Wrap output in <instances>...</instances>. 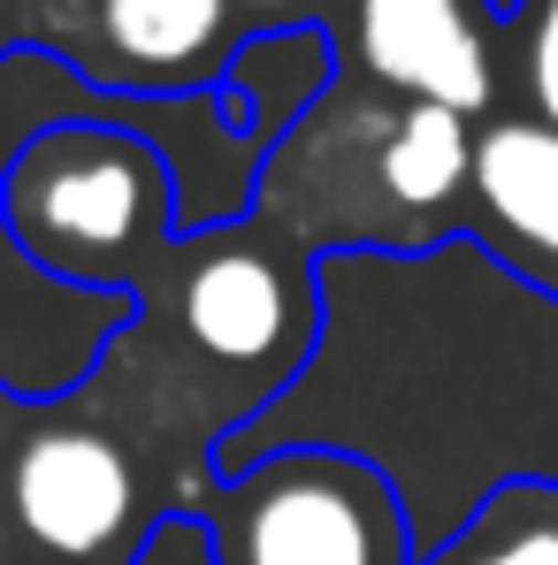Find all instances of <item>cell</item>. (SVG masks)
Masks as SVG:
<instances>
[{"label": "cell", "mask_w": 558, "mask_h": 565, "mask_svg": "<svg viewBox=\"0 0 558 565\" xmlns=\"http://www.w3.org/2000/svg\"><path fill=\"white\" fill-rule=\"evenodd\" d=\"M70 115H99V122H130L146 130L169 169H177V230H222V222H245L253 214V191L269 153L245 146L222 115L214 93H177V99H115L85 85L62 54H8L0 62V177L15 161V146L46 122H70ZM138 298L130 290H77V282L39 276L8 222H0V390L23 397V405H46V397H77L99 375V360L115 352L123 329H138Z\"/></svg>", "instance_id": "1"}, {"label": "cell", "mask_w": 558, "mask_h": 565, "mask_svg": "<svg viewBox=\"0 0 558 565\" xmlns=\"http://www.w3.org/2000/svg\"><path fill=\"white\" fill-rule=\"evenodd\" d=\"M0 222L39 276L130 298H146L185 245L169 153L146 130L99 115L46 122L15 146L0 177Z\"/></svg>", "instance_id": "2"}, {"label": "cell", "mask_w": 558, "mask_h": 565, "mask_svg": "<svg viewBox=\"0 0 558 565\" xmlns=\"http://www.w3.org/2000/svg\"><path fill=\"white\" fill-rule=\"evenodd\" d=\"M138 306H146L138 321H169L177 344L214 382H238L253 420L306 375L322 344V260L298 237H283L276 222L245 214V222L185 237Z\"/></svg>", "instance_id": "3"}, {"label": "cell", "mask_w": 558, "mask_h": 565, "mask_svg": "<svg viewBox=\"0 0 558 565\" xmlns=\"http://www.w3.org/2000/svg\"><path fill=\"white\" fill-rule=\"evenodd\" d=\"M222 565H421L398 481L345 444H283L214 473Z\"/></svg>", "instance_id": "4"}, {"label": "cell", "mask_w": 558, "mask_h": 565, "mask_svg": "<svg viewBox=\"0 0 558 565\" xmlns=\"http://www.w3.org/2000/svg\"><path fill=\"white\" fill-rule=\"evenodd\" d=\"M0 504L31 565H130L169 512L154 504L130 444L99 420H39L8 459Z\"/></svg>", "instance_id": "5"}, {"label": "cell", "mask_w": 558, "mask_h": 565, "mask_svg": "<svg viewBox=\"0 0 558 565\" xmlns=\"http://www.w3.org/2000/svg\"><path fill=\"white\" fill-rule=\"evenodd\" d=\"M238 39L230 0H77L70 70L115 99L214 93Z\"/></svg>", "instance_id": "6"}, {"label": "cell", "mask_w": 558, "mask_h": 565, "mask_svg": "<svg viewBox=\"0 0 558 565\" xmlns=\"http://www.w3.org/2000/svg\"><path fill=\"white\" fill-rule=\"evenodd\" d=\"M352 46L382 93L452 107V115H489L497 99V54L482 0H352Z\"/></svg>", "instance_id": "7"}, {"label": "cell", "mask_w": 558, "mask_h": 565, "mask_svg": "<svg viewBox=\"0 0 558 565\" xmlns=\"http://www.w3.org/2000/svg\"><path fill=\"white\" fill-rule=\"evenodd\" d=\"M474 245L505 268V276L536 282L558 298V130L536 115H497L489 130H474Z\"/></svg>", "instance_id": "8"}, {"label": "cell", "mask_w": 558, "mask_h": 565, "mask_svg": "<svg viewBox=\"0 0 558 565\" xmlns=\"http://www.w3.org/2000/svg\"><path fill=\"white\" fill-rule=\"evenodd\" d=\"M329 85H337V39L314 15H291V23H253L238 39L214 99H222V115H230V130L245 146L276 153Z\"/></svg>", "instance_id": "9"}, {"label": "cell", "mask_w": 558, "mask_h": 565, "mask_svg": "<svg viewBox=\"0 0 558 565\" xmlns=\"http://www.w3.org/2000/svg\"><path fill=\"white\" fill-rule=\"evenodd\" d=\"M375 184L398 214H460L474 184V122L452 107H421L406 99L398 115L375 122Z\"/></svg>", "instance_id": "10"}, {"label": "cell", "mask_w": 558, "mask_h": 565, "mask_svg": "<svg viewBox=\"0 0 558 565\" xmlns=\"http://www.w3.org/2000/svg\"><path fill=\"white\" fill-rule=\"evenodd\" d=\"M520 31V93H528V115L558 130V0H513L505 15Z\"/></svg>", "instance_id": "11"}, {"label": "cell", "mask_w": 558, "mask_h": 565, "mask_svg": "<svg viewBox=\"0 0 558 565\" xmlns=\"http://www.w3.org/2000/svg\"><path fill=\"white\" fill-rule=\"evenodd\" d=\"M70 15H77V0H0V62L8 54H62L70 62Z\"/></svg>", "instance_id": "12"}, {"label": "cell", "mask_w": 558, "mask_h": 565, "mask_svg": "<svg viewBox=\"0 0 558 565\" xmlns=\"http://www.w3.org/2000/svg\"><path fill=\"white\" fill-rule=\"evenodd\" d=\"M436 558L452 565H558V512H528L497 535V551H466V543H444ZM429 558V565H436Z\"/></svg>", "instance_id": "13"}, {"label": "cell", "mask_w": 558, "mask_h": 565, "mask_svg": "<svg viewBox=\"0 0 558 565\" xmlns=\"http://www.w3.org/2000/svg\"><path fill=\"white\" fill-rule=\"evenodd\" d=\"M130 565H222L214 558V527H207L199 512H177V504H169V512L154 520L146 551H138Z\"/></svg>", "instance_id": "14"}, {"label": "cell", "mask_w": 558, "mask_h": 565, "mask_svg": "<svg viewBox=\"0 0 558 565\" xmlns=\"http://www.w3.org/2000/svg\"><path fill=\"white\" fill-rule=\"evenodd\" d=\"M238 15H253V23H291L298 15V0H230Z\"/></svg>", "instance_id": "15"}, {"label": "cell", "mask_w": 558, "mask_h": 565, "mask_svg": "<svg viewBox=\"0 0 558 565\" xmlns=\"http://www.w3.org/2000/svg\"><path fill=\"white\" fill-rule=\"evenodd\" d=\"M482 15H497V23H505V15H513V0H482Z\"/></svg>", "instance_id": "16"}]
</instances>
